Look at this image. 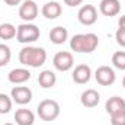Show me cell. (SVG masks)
I'll list each match as a JSON object with an SVG mask.
<instances>
[{
    "label": "cell",
    "mask_w": 125,
    "mask_h": 125,
    "mask_svg": "<svg viewBox=\"0 0 125 125\" xmlns=\"http://www.w3.org/2000/svg\"><path fill=\"white\" fill-rule=\"evenodd\" d=\"M39 36H41V31H39V28L35 23L25 22V23H22V25L18 26L16 39L21 44H32V42L38 41Z\"/></svg>",
    "instance_id": "cell-4"
},
{
    "label": "cell",
    "mask_w": 125,
    "mask_h": 125,
    "mask_svg": "<svg viewBox=\"0 0 125 125\" xmlns=\"http://www.w3.org/2000/svg\"><path fill=\"white\" fill-rule=\"evenodd\" d=\"M38 83H39V86H41L42 89H51V87H54L55 83H57V76H55V73L51 71V70H44V71H41L39 76H38Z\"/></svg>",
    "instance_id": "cell-17"
},
{
    "label": "cell",
    "mask_w": 125,
    "mask_h": 125,
    "mask_svg": "<svg viewBox=\"0 0 125 125\" xmlns=\"http://www.w3.org/2000/svg\"><path fill=\"white\" fill-rule=\"evenodd\" d=\"M111 125H125V111L111 115Z\"/></svg>",
    "instance_id": "cell-23"
},
{
    "label": "cell",
    "mask_w": 125,
    "mask_h": 125,
    "mask_svg": "<svg viewBox=\"0 0 125 125\" xmlns=\"http://www.w3.org/2000/svg\"><path fill=\"white\" fill-rule=\"evenodd\" d=\"M12 105H13V100L10 96H7L6 93H0V114L1 115L9 114L12 109Z\"/></svg>",
    "instance_id": "cell-20"
},
{
    "label": "cell",
    "mask_w": 125,
    "mask_h": 125,
    "mask_svg": "<svg viewBox=\"0 0 125 125\" xmlns=\"http://www.w3.org/2000/svg\"><path fill=\"white\" fill-rule=\"evenodd\" d=\"M38 12H39L38 4L33 0H25L19 7V16L25 22H32L38 16Z\"/></svg>",
    "instance_id": "cell-8"
},
{
    "label": "cell",
    "mask_w": 125,
    "mask_h": 125,
    "mask_svg": "<svg viewBox=\"0 0 125 125\" xmlns=\"http://www.w3.org/2000/svg\"><path fill=\"white\" fill-rule=\"evenodd\" d=\"M7 79L12 84H23L25 82H28L31 79V71L28 68H23V67L13 68L7 74Z\"/></svg>",
    "instance_id": "cell-12"
},
{
    "label": "cell",
    "mask_w": 125,
    "mask_h": 125,
    "mask_svg": "<svg viewBox=\"0 0 125 125\" xmlns=\"http://www.w3.org/2000/svg\"><path fill=\"white\" fill-rule=\"evenodd\" d=\"M10 97L18 105H26L32 100V90L28 86H15L10 92Z\"/></svg>",
    "instance_id": "cell-9"
},
{
    "label": "cell",
    "mask_w": 125,
    "mask_h": 125,
    "mask_svg": "<svg viewBox=\"0 0 125 125\" xmlns=\"http://www.w3.org/2000/svg\"><path fill=\"white\" fill-rule=\"evenodd\" d=\"M94 79L100 86H111L115 83L116 80V74L115 70L109 65H100L97 67V70L94 71Z\"/></svg>",
    "instance_id": "cell-5"
},
{
    "label": "cell",
    "mask_w": 125,
    "mask_h": 125,
    "mask_svg": "<svg viewBox=\"0 0 125 125\" xmlns=\"http://www.w3.org/2000/svg\"><path fill=\"white\" fill-rule=\"evenodd\" d=\"M112 64L118 70H125V51H116L112 55Z\"/></svg>",
    "instance_id": "cell-22"
},
{
    "label": "cell",
    "mask_w": 125,
    "mask_h": 125,
    "mask_svg": "<svg viewBox=\"0 0 125 125\" xmlns=\"http://www.w3.org/2000/svg\"><path fill=\"white\" fill-rule=\"evenodd\" d=\"M77 19L84 26H90V25L96 23V21H97V10H96V7L93 4L82 6L79 13H77Z\"/></svg>",
    "instance_id": "cell-7"
},
{
    "label": "cell",
    "mask_w": 125,
    "mask_h": 125,
    "mask_svg": "<svg viewBox=\"0 0 125 125\" xmlns=\"http://www.w3.org/2000/svg\"><path fill=\"white\" fill-rule=\"evenodd\" d=\"M36 112L39 115V118L45 122H51V121H55L60 115V105L57 100H52V99H45L42 100L38 108H36Z\"/></svg>",
    "instance_id": "cell-3"
},
{
    "label": "cell",
    "mask_w": 125,
    "mask_h": 125,
    "mask_svg": "<svg viewBox=\"0 0 125 125\" xmlns=\"http://www.w3.org/2000/svg\"><path fill=\"white\" fill-rule=\"evenodd\" d=\"M99 10L103 16H116L121 12V3L119 0H102L99 3Z\"/></svg>",
    "instance_id": "cell-11"
},
{
    "label": "cell",
    "mask_w": 125,
    "mask_h": 125,
    "mask_svg": "<svg viewBox=\"0 0 125 125\" xmlns=\"http://www.w3.org/2000/svg\"><path fill=\"white\" fill-rule=\"evenodd\" d=\"M68 39V31L64 26H55L50 31V41L55 45H61Z\"/></svg>",
    "instance_id": "cell-18"
},
{
    "label": "cell",
    "mask_w": 125,
    "mask_h": 125,
    "mask_svg": "<svg viewBox=\"0 0 125 125\" xmlns=\"http://www.w3.org/2000/svg\"><path fill=\"white\" fill-rule=\"evenodd\" d=\"M118 26L122 28V29H125V15L119 18V21H118Z\"/></svg>",
    "instance_id": "cell-27"
},
{
    "label": "cell",
    "mask_w": 125,
    "mask_h": 125,
    "mask_svg": "<svg viewBox=\"0 0 125 125\" xmlns=\"http://www.w3.org/2000/svg\"><path fill=\"white\" fill-rule=\"evenodd\" d=\"M122 86H124V89H125V76H124V79H122Z\"/></svg>",
    "instance_id": "cell-28"
},
{
    "label": "cell",
    "mask_w": 125,
    "mask_h": 125,
    "mask_svg": "<svg viewBox=\"0 0 125 125\" xmlns=\"http://www.w3.org/2000/svg\"><path fill=\"white\" fill-rule=\"evenodd\" d=\"M41 13H42L44 18L52 21V19H57V18L62 13V7L58 1H47V3L42 6Z\"/></svg>",
    "instance_id": "cell-14"
},
{
    "label": "cell",
    "mask_w": 125,
    "mask_h": 125,
    "mask_svg": "<svg viewBox=\"0 0 125 125\" xmlns=\"http://www.w3.org/2000/svg\"><path fill=\"white\" fill-rule=\"evenodd\" d=\"M16 31L18 28L13 25V23H9V22H4L0 25V39H13L16 36Z\"/></svg>",
    "instance_id": "cell-19"
},
{
    "label": "cell",
    "mask_w": 125,
    "mask_h": 125,
    "mask_svg": "<svg viewBox=\"0 0 125 125\" xmlns=\"http://www.w3.org/2000/svg\"><path fill=\"white\" fill-rule=\"evenodd\" d=\"M99 45V36L93 32L77 33L70 39V48L74 52H86L90 54Z\"/></svg>",
    "instance_id": "cell-2"
},
{
    "label": "cell",
    "mask_w": 125,
    "mask_h": 125,
    "mask_svg": "<svg viewBox=\"0 0 125 125\" xmlns=\"http://www.w3.org/2000/svg\"><path fill=\"white\" fill-rule=\"evenodd\" d=\"M71 77L77 84H86V83H89V80L92 77V68L87 64H79L74 67Z\"/></svg>",
    "instance_id": "cell-10"
},
{
    "label": "cell",
    "mask_w": 125,
    "mask_h": 125,
    "mask_svg": "<svg viewBox=\"0 0 125 125\" xmlns=\"http://www.w3.org/2000/svg\"><path fill=\"white\" fill-rule=\"evenodd\" d=\"M15 121L18 125H33L35 122V115L31 109L21 108L15 112Z\"/></svg>",
    "instance_id": "cell-16"
},
{
    "label": "cell",
    "mask_w": 125,
    "mask_h": 125,
    "mask_svg": "<svg viewBox=\"0 0 125 125\" xmlns=\"http://www.w3.org/2000/svg\"><path fill=\"white\" fill-rule=\"evenodd\" d=\"M82 1H83V0H64V3H65L67 6H70V7H76V6L82 4Z\"/></svg>",
    "instance_id": "cell-25"
},
{
    "label": "cell",
    "mask_w": 125,
    "mask_h": 125,
    "mask_svg": "<svg viewBox=\"0 0 125 125\" xmlns=\"http://www.w3.org/2000/svg\"><path fill=\"white\" fill-rule=\"evenodd\" d=\"M105 109L109 115H114L116 112L125 111V99L119 97V96H112L106 100L105 103Z\"/></svg>",
    "instance_id": "cell-15"
},
{
    "label": "cell",
    "mask_w": 125,
    "mask_h": 125,
    "mask_svg": "<svg viewBox=\"0 0 125 125\" xmlns=\"http://www.w3.org/2000/svg\"><path fill=\"white\" fill-rule=\"evenodd\" d=\"M3 125H13V124H10V122H6V124H3Z\"/></svg>",
    "instance_id": "cell-29"
},
{
    "label": "cell",
    "mask_w": 125,
    "mask_h": 125,
    "mask_svg": "<svg viewBox=\"0 0 125 125\" xmlns=\"http://www.w3.org/2000/svg\"><path fill=\"white\" fill-rule=\"evenodd\" d=\"M52 64L58 71H68L74 65V57L68 51H58L52 58Z\"/></svg>",
    "instance_id": "cell-6"
},
{
    "label": "cell",
    "mask_w": 125,
    "mask_h": 125,
    "mask_svg": "<svg viewBox=\"0 0 125 125\" xmlns=\"http://www.w3.org/2000/svg\"><path fill=\"white\" fill-rule=\"evenodd\" d=\"M7 6H18V4H21V1L22 0H3Z\"/></svg>",
    "instance_id": "cell-26"
},
{
    "label": "cell",
    "mask_w": 125,
    "mask_h": 125,
    "mask_svg": "<svg viewBox=\"0 0 125 125\" xmlns=\"http://www.w3.org/2000/svg\"><path fill=\"white\" fill-rule=\"evenodd\" d=\"M115 39H116L118 45H121V47H124L125 48V29L118 28L116 32H115Z\"/></svg>",
    "instance_id": "cell-24"
},
{
    "label": "cell",
    "mask_w": 125,
    "mask_h": 125,
    "mask_svg": "<svg viewBox=\"0 0 125 125\" xmlns=\"http://www.w3.org/2000/svg\"><path fill=\"white\" fill-rule=\"evenodd\" d=\"M12 51L6 44H0V67H4L10 62Z\"/></svg>",
    "instance_id": "cell-21"
},
{
    "label": "cell",
    "mask_w": 125,
    "mask_h": 125,
    "mask_svg": "<svg viewBox=\"0 0 125 125\" xmlns=\"http://www.w3.org/2000/svg\"><path fill=\"white\" fill-rule=\"evenodd\" d=\"M80 102L84 108H94L100 102V94L96 89H86L80 96Z\"/></svg>",
    "instance_id": "cell-13"
},
{
    "label": "cell",
    "mask_w": 125,
    "mask_h": 125,
    "mask_svg": "<svg viewBox=\"0 0 125 125\" xmlns=\"http://www.w3.org/2000/svg\"><path fill=\"white\" fill-rule=\"evenodd\" d=\"M19 61L23 65L38 68L47 61V51L42 47H32V45L23 47L19 51Z\"/></svg>",
    "instance_id": "cell-1"
}]
</instances>
